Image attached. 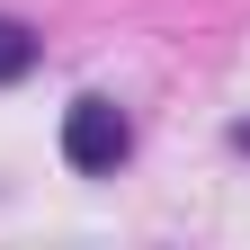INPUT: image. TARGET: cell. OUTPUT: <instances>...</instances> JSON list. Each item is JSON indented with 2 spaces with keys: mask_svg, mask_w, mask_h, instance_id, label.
<instances>
[{
  "mask_svg": "<svg viewBox=\"0 0 250 250\" xmlns=\"http://www.w3.org/2000/svg\"><path fill=\"white\" fill-rule=\"evenodd\" d=\"M224 143H232V152H241V161H250V116H241V125H232V134H224Z\"/></svg>",
  "mask_w": 250,
  "mask_h": 250,
  "instance_id": "obj_3",
  "label": "cell"
},
{
  "mask_svg": "<svg viewBox=\"0 0 250 250\" xmlns=\"http://www.w3.org/2000/svg\"><path fill=\"white\" fill-rule=\"evenodd\" d=\"M62 161L81 179H116L134 161V107H116L107 89H81V99L62 107Z\"/></svg>",
  "mask_w": 250,
  "mask_h": 250,
  "instance_id": "obj_1",
  "label": "cell"
},
{
  "mask_svg": "<svg viewBox=\"0 0 250 250\" xmlns=\"http://www.w3.org/2000/svg\"><path fill=\"white\" fill-rule=\"evenodd\" d=\"M36 62H45V36H36L27 18H9V9H0V89H18Z\"/></svg>",
  "mask_w": 250,
  "mask_h": 250,
  "instance_id": "obj_2",
  "label": "cell"
}]
</instances>
